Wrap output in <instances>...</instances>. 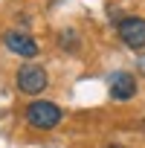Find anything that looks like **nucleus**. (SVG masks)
Segmentation results:
<instances>
[{
	"label": "nucleus",
	"mask_w": 145,
	"mask_h": 148,
	"mask_svg": "<svg viewBox=\"0 0 145 148\" xmlns=\"http://www.w3.org/2000/svg\"><path fill=\"white\" fill-rule=\"evenodd\" d=\"M26 122L35 128V131H52L55 125H61L64 119V110L55 105V102H47V99H38L26 108Z\"/></svg>",
	"instance_id": "nucleus-1"
},
{
	"label": "nucleus",
	"mask_w": 145,
	"mask_h": 148,
	"mask_svg": "<svg viewBox=\"0 0 145 148\" xmlns=\"http://www.w3.org/2000/svg\"><path fill=\"white\" fill-rule=\"evenodd\" d=\"M3 47L9 49V52H15V55H21V58H35L38 55V41L32 38V35H26V32H21V29H9L6 35H3Z\"/></svg>",
	"instance_id": "nucleus-4"
},
{
	"label": "nucleus",
	"mask_w": 145,
	"mask_h": 148,
	"mask_svg": "<svg viewBox=\"0 0 145 148\" xmlns=\"http://www.w3.org/2000/svg\"><path fill=\"white\" fill-rule=\"evenodd\" d=\"M107 90H110V99H116V102H128V99L136 96V79L131 76V73L119 70V73H113V76H110Z\"/></svg>",
	"instance_id": "nucleus-5"
},
{
	"label": "nucleus",
	"mask_w": 145,
	"mask_h": 148,
	"mask_svg": "<svg viewBox=\"0 0 145 148\" xmlns=\"http://www.w3.org/2000/svg\"><path fill=\"white\" fill-rule=\"evenodd\" d=\"M136 73H139V76H145V49H142L139 58H136Z\"/></svg>",
	"instance_id": "nucleus-7"
},
{
	"label": "nucleus",
	"mask_w": 145,
	"mask_h": 148,
	"mask_svg": "<svg viewBox=\"0 0 145 148\" xmlns=\"http://www.w3.org/2000/svg\"><path fill=\"white\" fill-rule=\"evenodd\" d=\"M15 82H18V90H21V93L35 96V93H44V90H47L49 76H47V70H44L41 64H23V67L18 70Z\"/></svg>",
	"instance_id": "nucleus-2"
},
{
	"label": "nucleus",
	"mask_w": 145,
	"mask_h": 148,
	"mask_svg": "<svg viewBox=\"0 0 145 148\" xmlns=\"http://www.w3.org/2000/svg\"><path fill=\"white\" fill-rule=\"evenodd\" d=\"M116 32H119V41L128 49H145V18H136V15L119 18Z\"/></svg>",
	"instance_id": "nucleus-3"
},
{
	"label": "nucleus",
	"mask_w": 145,
	"mask_h": 148,
	"mask_svg": "<svg viewBox=\"0 0 145 148\" xmlns=\"http://www.w3.org/2000/svg\"><path fill=\"white\" fill-rule=\"evenodd\" d=\"M107 148H125V145H107Z\"/></svg>",
	"instance_id": "nucleus-8"
},
{
	"label": "nucleus",
	"mask_w": 145,
	"mask_h": 148,
	"mask_svg": "<svg viewBox=\"0 0 145 148\" xmlns=\"http://www.w3.org/2000/svg\"><path fill=\"white\" fill-rule=\"evenodd\" d=\"M58 44H61V49H64V52H76V49H79V47H76V44H79V38H76V32H70V29H67V32H61Z\"/></svg>",
	"instance_id": "nucleus-6"
}]
</instances>
